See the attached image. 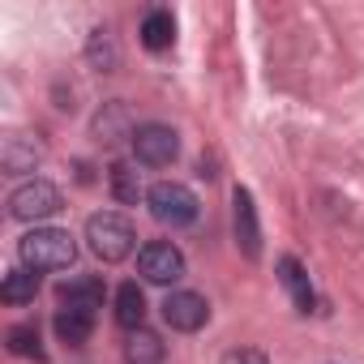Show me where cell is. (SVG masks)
<instances>
[{
    "mask_svg": "<svg viewBox=\"0 0 364 364\" xmlns=\"http://www.w3.org/2000/svg\"><path fill=\"white\" fill-rule=\"evenodd\" d=\"M86 60L95 65V69H103V73H112L116 65H120V52H116V39H112V31H90V39H86Z\"/></svg>",
    "mask_w": 364,
    "mask_h": 364,
    "instance_id": "18",
    "label": "cell"
},
{
    "mask_svg": "<svg viewBox=\"0 0 364 364\" xmlns=\"http://www.w3.org/2000/svg\"><path fill=\"white\" fill-rule=\"evenodd\" d=\"M141 48L146 52H167L171 43H176V18L167 14V9H150L146 18H141Z\"/></svg>",
    "mask_w": 364,
    "mask_h": 364,
    "instance_id": "12",
    "label": "cell"
},
{
    "mask_svg": "<svg viewBox=\"0 0 364 364\" xmlns=\"http://www.w3.org/2000/svg\"><path fill=\"white\" fill-rule=\"evenodd\" d=\"M5 343H9V351L14 355H26V360H48V351H43V343H39V326H14L9 334H5Z\"/></svg>",
    "mask_w": 364,
    "mask_h": 364,
    "instance_id": "20",
    "label": "cell"
},
{
    "mask_svg": "<svg viewBox=\"0 0 364 364\" xmlns=\"http://www.w3.org/2000/svg\"><path fill=\"white\" fill-rule=\"evenodd\" d=\"M163 355H167L163 338L154 330H146V326L133 330L129 343H124V364H163Z\"/></svg>",
    "mask_w": 364,
    "mask_h": 364,
    "instance_id": "15",
    "label": "cell"
},
{
    "mask_svg": "<svg viewBox=\"0 0 364 364\" xmlns=\"http://www.w3.org/2000/svg\"><path fill=\"white\" fill-rule=\"evenodd\" d=\"M232 206H236V210H232V219H236V245L245 249V257H249V262H257V257H262V223H257L253 193L236 185V193H232Z\"/></svg>",
    "mask_w": 364,
    "mask_h": 364,
    "instance_id": "8",
    "label": "cell"
},
{
    "mask_svg": "<svg viewBox=\"0 0 364 364\" xmlns=\"http://www.w3.org/2000/svg\"><path fill=\"white\" fill-rule=\"evenodd\" d=\"M146 206L163 228H189V223H198V210H202L198 193L189 185H180V180H159V185H150Z\"/></svg>",
    "mask_w": 364,
    "mask_h": 364,
    "instance_id": "3",
    "label": "cell"
},
{
    "mask_svg": "<svg viewBox=\"0 0 364 364\" xmlns=\"http://www.w3.org/2000/svg\"><path fill=\"white\" fill-rule=\"evenodd\" d=\"M133 154L146 167H171L180 154V133L171 124H141L133 137Z\"/></svg>",
    "mask_w": 364,
    "mask_h": 364,
    "instance_id": "6",
    "label": "cell"
},
{
    "mask_svg": "<svg viewBox=\"0 0 364 364\" xmlns=\"http://www.w3.org/2000/svg\"><path fill=\"white\" fill-rule=\"evenodd\" d=\"M52 326H56V334H60L69 347H82V343L90 338V330H95V313H86V309H60Z\"/></svg>",
    "mask_w": 364,
    "mask_h": 364,
    "instance_id": "16",
    "label": "cell"
},
{
    "mask_svg": "<svg viewBox=\"0 0 364 364\" xmlns=\"http://www.w3.org/2000/svg\"><path fill=\"white\" fill-rule=\"evenodd\" d=\"M219 364H270V360H266V351H257V347H232Z\"/></svg>",
    "mask_w": 364,
    "mask_h": 364,
    "instance_id": "21",
    "label": "cell"
},
{
    "mask_svg": "<svg viewBox=\"0 0 364 364\" xmlns=\"http://www.w3.org/2000/svg\"><path fill=\"white\" fill-rule=\"evenodd\" d=\"M0 159H5V171H35L39 159H43V146L35 137H26V133H14V137H5Z\"/></svg>",
    "mask_w": 364,
    "mask_h": 364,
    "instance_id": "13",
    "label": "cell"
},
{
    "mask_svg": "<svg viewBox=\"0 0 364 364\" xmlns=\"http://www.w3.org/2000/svg\"><path fill=\"white\" fill-rule=\"evenodd\" d=\"M116 321H120L129 334L141 330V321H146V296H141L137 283H120V287H116Z\"/></svg>",
    "mask_w": 364,
    "mask_h": 364,
    "instance_id": "14",
    "label": "cell"
},
{
    "mask_svg": "<svg viewBox=\"0 0 364 364\" xmlns=\"http://www.w3.org/2000/svg\"><path fill=\"white\" fill-rule=\"evenodd\" d=\"M107 185H112V198L124 202V206H133V202L141 198V185H137L133 163H112V167H107Z\"/></svg>",
    "mask_w": 364,
    "mask_h": 364,
    "instance_id": "19",
    "label": "cell"
},
{
    "mask_svg": "<svg viewBox=\"0 0 364 364\" xmlns=\"http://www.w3.org/2000/svg\"><path fill=\"white\" fill-rule=\"evenodd\" d=\"M279 283L287 287V296H291V304L300 309V313H313V304H317V296H313V283H309V270L296 262V257H279Z\"/></svg>",
    "mask_w": 364,
    "mask_h": 364,
    "instance_id": "10",
    "label": "cell"
},
{
    "mask_svg": "<svg viewBox=\"0 0 364 364\" xmlns=\"http://www.w3.org/2000/svg\"><path fill=\"white\" fill-rule=\"evenodd\" d=\"M137 270H141L146 283L167 287V283H176V279H185V253H180L171 240H150V245H141V253H137Z\"/></svg>",
    "mask_w": 364,
    "mask_h": 364,
    "instance_id": "5",
    "label": "cell"
},
{
    "mask_svg": "<svg viewBox=\"0 0 364 364\" xmlns=\"http://www.w3.org/2000/svg\"><path fill=\"white\" fill-rule=\"evenodd\" d=\"M137 120H133V112H129V103H120V99H112V103H103V112L95 116V133H99V141H107V146H120L124 137L133 141L137 137Z\"/></svg>",
    "mask_w": 364,
    "mask_h": 364,
    "instance_id": "9",
    "label": "cell"
},
{
    "mask_svg": "<svg viewBox=\"0 0 364 364\" xmlns=\"http://www.w3.org/2000/svg\"><path fill=\"white\" fill-rule=\"evenodd\" d=\"M86 245H90V253L99 262H124L133 253V245H137V232H133V223L124 215L99 210V215L86 219Z\"/></svg>",
    "mask_w": 364,
    "mask_h": 364,
    "instance_id": "2",
    "label": "cell"
},
{
    "mask_svg": "<svg viewBox=\"0 0 364 364\" xmlns=\"http://www.w3.org/2000/svg\"><path fill=\"white\" fill-rule=\"evenodd\" d=\"M60 206H65V198H60V189L52 185V180H26V185H18L9 193V215L22 219V223L52 219Z\"/></svg>",
    "mask_w": 364,
    "mask_h": 364,
    "instance_id": "4",
    "label": "cell"
},
{
    "mask_svg": "<svg viewBox=\"0 0 364 364\" xmlns=\"http://www.w3.org/2000/svg\"><path fill=\"white\" fill-rule=\"evenodd\" d=\"M60 300H65V309H86V313H95V309H103V279H99V274L65 279V283H60Z\"/></svg>",
    "mask_w": 364,
    "mask_h": 364,
    "instance_id": "11",
    "label": "cell"
},
{
    "mask_svg": "<svg viewBox=\"0 0 364 364\" xmlns=\"http://www.w3.org/2000/svg\"><path fill=\"white\" fill-rule=\"evenodd\" d=\"M163 321H167L171 330H180V334H198V330L210 321V304H206V296H198V291H171V296L163 300Z\"/></svg>",
    "mask_w": 364,
    "mask_h": 364,
    "instance_id": "7",
    "label": "cell"
},
{
    "mask_svg": "<svg viewBox=\"0 0 364 364\" xmlns=\"http://www.w3.org/2000/svg\"><path fill=\"white\" fill-rule=\"evenodd\" d=\"M18 253H22V266L31 270H69L77 257V245L65 228H31L18 240Z\"/></svg>",
    "mask_w": 364,
    "mask_h": 364,
    "instance_id": "1",
    "label": "cell"
},
{
    "mask_svg": "<svg viewBox=\"0 0 364 364\" xmlns=\"http://www.w3.org/2000/svg\"><path fill=\"white\" fill-rule=\"evenodd\" d=\"M35 291H39V270H31V266L9 270L5 283H0V300H5V304H31Z\"/></svg>",
    "mask_w": 364,
    "mask_h": 364,
    "instance_id": "17",
    "label": "cell"
}]
</instances>
